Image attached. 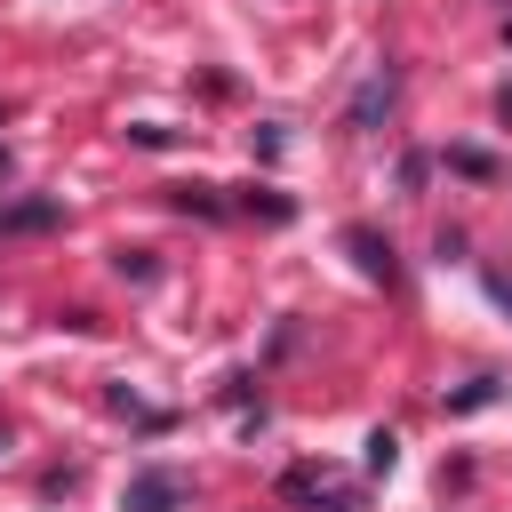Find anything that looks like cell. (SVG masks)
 I'll list each match as a JSON object with an SVG mask.
<instances>
[{
    "label": "cell",
    "mask_w": 512,
    "mask_h": 512,
    "mask_svg": "<svg viewBox=\"0 0 512 512\" xmlns=\"http://www.w3.org/2000/svg\"><path fill=\"white\" fill-rule=\"evenodd\" d=\"M184 496H192V488H184L176 472H136V480H128V512H176Z\"/></svg>",
    "instance_id": "obj_1"
},
{
    "label": "cell",
    "mask_w": 512,
    "mask_h": 512,
    "mask_svg": "<svg viewBox=\"0 0 512 512\" xmlns=\"http://www.w3.org/2000/svg\"><path fill=\"white\" fill-rule=\"evenodd\" d=\"M376 104H392V72H376V80L360 88V104H352V120H376Z\"/></svg>",
    "instance_id": "obj_2"
},
{
    "label": "cell",
    "mask_w": 512,
    "mask_h": 512,
    "mask_svg": "<svg viewBox=\"0 0 512 512\" xmlns=\"http://www.w3.org/2000/svg\"><path fill=\"white\" fill-rule=\"evenodd\" d=\"M352 256H360V264H368V272H384V280H392V248H376V240H368V232H352Z\"/></svg>",
    "instance_id": "obj_3"
},
{
    "label": "cell",
    "mask_w": 512,
    "mask_h": 512,
    "mask_svg": "<svg viewBox=\"0 0 512 512\" xmlns=\"http://www.w3.org/2000/svg\"><path fill=\"white\" fill-rule=\"evenodd\" d=\"M392 456H400V440H392V432H376V440H368V472H392Z\"/></svg>",
    "instance_id": "obj_4"
},
{
    "label": "cell",
    "mask_w": 512,
    "mask_h": 512,
    "mask_svg": "<svg viewBox=\"0 0 512 512\" xmlns=\"http://www.w3.org/2000/svg\"><path fill=\"white\" fill-rule=\"evenodd\" d=\"M488 288H496V304H512V272H488Z\"/></svg>",
    "instance_id": "obj_5"
},
{
    "label": "cell",
    "mask_w": 512,
    "mask_h": 512,
    "mask_svg": "<svg viewBox=\"0 0 512 512\" xmlns=\"http://www.w3.org/2000/svg\"><path fill=\"white\" fill-rule=\"evenodd\" d=\"M504 48H512V16H504Z\"/></svg>",
    "instance_id": "obj_6"
}]
</instances>
